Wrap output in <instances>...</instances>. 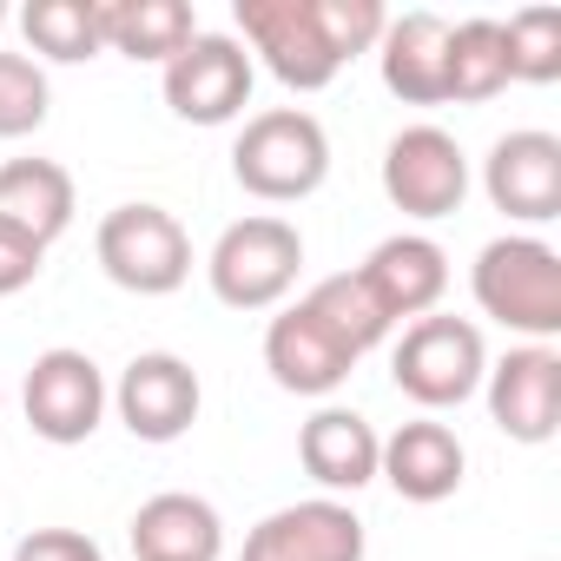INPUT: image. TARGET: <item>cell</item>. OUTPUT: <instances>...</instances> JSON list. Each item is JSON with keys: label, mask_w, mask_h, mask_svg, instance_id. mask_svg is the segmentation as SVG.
Masks as SVG:
<instances>
[{"label": "cell", "mask_w": 561, "mask_h": 561, "mask_svg": "<svg viewBox=\"0 0 561 561\" xmlns=\"http://www.w3.org/2000/svg\"><path fill=\"white\" fill-rule=\"evenodd\" d=\"M238 561H364V522L337 495L291 502V508H271L244 535Z\"/></svg>", "instance_id": "10"}, {"label": "cell", "mask_w": 561, "mask_h": 561, "mask_svg": "<svg viewBox=\"0 0 561 561\" xmlns=\"http://www.w3.org/2000/svg\"><path fill=\"white\" fill-rule=\"evenodd\" d=\"M133 554L139 561H218L225 554V522L205 495L165 489L152 502H139L133 515Z\"/></svg>", "instance_id": "18"}, {"label": "cell", "mask_w": 561, "mask_h": 561, "mask_svg": "<svg viewBox=\"0 0 561 561\" xmlns=\"http://www.w3.org/2000/svg\"><path fill=\"white\" fill-rule=\"evenodd\" d=\"M508 87L502 60V21H462L449 27V100H495Z\"/></svg>", "instance_id": "24"}, {"label": "cell", "mask_w": 561, "mask_h": 561, "mask_svg": "<svg viewBox=\"0 0 561 561\" xmlns=\"http://www.w3.org/2000/svg\"><path fill=\"white\" fill-rule=\"evenodd\" d=\"M231 172L251 198H271V205H291V198H311L331 172V139L318 126V113L305 106H271V113H251L238 146H231Z\"/></svg>", "instance_id": "2"}, {"label": "cell", "mask_w": 561, "mask_h": 561, "mask_svg": "<svg viewBox=\"0 0 561 561\" xmlns=\"http://www.w3.org/2000/svg\"><path fill=\"white\" fill-rule=\"evenodd\" d=\"M482 192L495 211L522 225L561 218V139L554 133H502L482 159Z\"/></svg>", "instance_id": "12"}, {"label": "cell", "mask_w": 561, "mask_h": 561, "mask_svg": "<svg viewBox=\"0 0 561 561\" xmlns=\"http://www.w3.org/2000/svg\"><path fill=\"white\" fill-rule=\"evenodd\" d=\"M351 364L357 357L305 305H291L285 318H271V331H264V370L277 377V390H291V397H331L351 377Z\"/></svg>", "instance_id": "16"}, {"label": "cell", "mask_w": 561, "mask_h": 561, "mask_svg": "<svg viewBox=\"0 0 561 561\" xmlns=\"http://www.w3.org/2000/svg\"><path fill=\"white\" fill-rule=\"evenodd\" d=\"M47 73L27 60V54H0V139H27L47 126Z\"/></svg>", "instance_id": "26"}, {"label": "cell", "mask_w": 561, "mask_h": 561, "mask_svg": "<svg viewBox=\"0 0 561 561\" xmlns=\"http://www.w3.org/2000/svg\"><path fill=\"white\" fill-rule=\"evenodd\" d=\"M0 27H8V8H0Z\"/></svg>", "instance_id": "30"}, {"label": "cell", "mask_w": 561, "mask_h": 561, "mask_svg": "<svg viewBox=\"0 0 561 561\" xmlns=\"http://www.w3.org/2000/svg\"><path fill=\"white\" fill-rule=\"evenodd\" d=\"M390 377H397V390L410 397V403H423V410H456V403H469L476 390H482V377H489V344H482V331L469 324V318H416L410 331H403V344H397V357H390Z\"/></svg>", "instance_id": "4"}, {"label": "cell", "mask_w": 561, "mask_h": 561, "mask_svg": "<svg viewBox=\"0 0 561 561\" xmlns=\"http://www.w3.org/2000/svg\"><path fill=\"white\" fill-rule=\"evenodd\" d=\"M21 403H27V423H34L41 443L73 449L106 416V377H100V364L87 351H41L34 370H27Z\"/></svg>", "instance_id": "9"}, {"label": "cell", "mask_w": 561, "mask_h": 561, "mask_svg": "<svg viewBox=\"0 0 561 561\" xmlns=\"http://www.w3.org/2000/svg\"><path fill=\"white\" fill-rule=\"evenodd\" d=\"M93 251H100V271L113 285L139 291V298H165L192 277V238L165 205H113L100 218Z\"/></svg>", "instance_id": "5"}, {"label": "cell", "mask_w": 561, "mask_h": 561, "mask_svg": "<svg viewBox=\"0 0 561 561\" xmlns=\"http://www.w3.org/2000/svg\"><path fill=\"white\" fill-rule=\"evenodd\" d=\"M383 192L410 218H449L469 198V159L443 126H403L383 152Z\"/></svg>", "instance_id": "7"}, {"label": "cell", "mask_w": 561, "mask_h": 561, "mask_svg": "<svg viewBox=\"0 0 561 561\" xmlns=\"http://www.w3.org/2000/svg\"><path fill=\"white\" fill-rule=\"evenodd\" d=\"M14 561H106V554H100V541L80 535V528H34V535L14 548Z\"/></svg>", "instance_id": "28"}, {"label": "cell", "mask_w": 561, "mask_h": 561, "mask_svg": "<svg viewBox=\"0 0 561 561\" xmlns=\"http://www.w3.org/2000/svg\"><path fill=\"white\" fill-rule=\"evenodd\" d=\"M21 27H27V47L47 54V60H60V67H80V60H93L106 47L100 0H27Z\"/></svg>", "instance_id": "23"}, {"label": "cell", "mask_w": 561, "mask_h": 561, "mask_svg": "<svg viewBox=\"0 0 561 561\" xmlns=\"http://www.w3.org/2000/svg\"><path fill=\"white\" fill-rule=\"evenodd\" d=\"M502 60H508V80H528V87L561 80V14L522 8L515 21H502Z\"/></svg>", "instance_id": "25"}, {"label": "cell", "mask_w": 561, "mask_h": 561, "mask_svg": "<svg viewBox=\"0 0 561 561\" xmlns=\"http://www.w3.org/2000/svg\"><path fill=\"white\" fill-rule=\"evenodd\" d=\"M41 244H27L21 231H8V225H0V298H14V291H27L34 285V277H41Z\"/></svg>", "instance_id": "29"}, {"label": "cell", "mask_w": 561, "mask_h": 561, "mask_svg": "<svg viewBox=\"0 0 561 561\" xmlns=\"http://www.w3.org/2000/svg\"><path fill=\"white\" fill-rule=\"evenodd\" d=\"M318 8V27H324V41H331V54L351 67L357 54H370L377 41H383V27H390V14H383V0H311Z\"/></svg>", "instance_id": "27"}, {"label": "cell", "mask_w": 561, "mask_h": 561, "mask_svg": "<svg viewBox=\"0 0 561 561\" xmlns=\"http://www.w3.org/2000/svg\"><path fill=\"white\" fill-rule=\"evenodd\" d=\"M205 271H211L218 305H231V311H271L277 298L298 285V271H305V238H298V225L257 211V218H238V225L218 231Z\"/></svg>", "instance_id": "3"}, {"label": "cell", "mask_w": 561, "mask_h": 561, "mask_svg": "<svg viewBox=\"0 0 561 561\" xmlns=\"http://www.w3.org/2000/svg\"><path fill=\"white\" fill-rule=\"evenodd\" d=\"M100 34L113 54L165 67L172 54L192 47L198 14H192V0H100Z\"/></svg>", "instance_id": "21"}, {"label": "cell", "mask_w": 561, "mask_h": 561, "mask_svg": "<svg viewBox=\"0 0 561 561\" xmlns=\"http://www.w3.org/2000/svg\"><path fill=\"white\" fill-rule=\"evenodd\" d=\"M238 34H244L238 47H251L291 93H318L344 73L311 0H238Z\"/></svg>", "instance_id": "6"}, {"label": "cell", "mask_w": 561, "mask_h": 561, "mask_svg": "<svg viewBox=\"0 0 561 561\" xmlns=\"http://www.w3.org/2000/svg\"><path fill=\"white\" fill-rule=\"evenodd\" d=\"M113 403H119V423H126L139 443H179V436L198 423L205 390H198V370H192L185 357H172V351H146V357L126 364Z\"/></svg>", "instance_id": "11"}, {"label": "cell", "mask_w": 561, "mask_h": 561, "mask_svg": "<svg viewBox=\"0 0 561 561\" xmlns=\"http://www.w3.org/2000/svg\"><path fill=\"white\" fill-rule=\"evenodd\" d=\"M298 456H305V476L331 495H357L364 482H377V456H383V436L357 416V410H318L298 436Z\"/></svg>", "instance_id": "19"}, {"label": "cell", "mask_w": 561, "mask_h": 561, "mask_svg": "<svg viewBox=\"0 0 561 561\" xmlns=\"http://www.w3.org/2000/svg\"><path fill=\"white\" fill-rule=\"evenodd\" d=\"M489 416L502 436L515 443H548L561 430V357L548 344H522L508 351L489 377Z\"/></svg>", "instance_id": "14"}, {"label": "cell", "mask_w": 561, "mask_h": 561, "mask_svg": "<svg viewBox=\"0 0 561 561\" xmlns=\"http://www.w3.org/2000/svg\"><path fill=\"white\" fill-rule=\"evenodd\" d=\"M305 311L351 351V357H364V351H377L383 337H390V318L377 311V298L364 291V277L357 271H337V277H324V285L305 298Z\"/></svg>", "instance_id": "22"}, {"label": "cell", "mask_w": 561, "mask_h": 561, "mask_svg": "<svg viewBox=\"0 0 561 561\" xmlns=\"http://www.w3.org/2000/svg\"><path fill=\"white\" fill-rule=\"evenodd\" d=\"M476 305L482 318L548 344L561 337V251L528 238V231H508V238H489L482 257H476Z\"/></svg>", "instance_id": "1"}, {"label": "cell", "mask_w": 561, "mask_h": 561, "mask_svg": "<svg viewBox=\"0 0 561 561\" xmlns=\"http://www.w3.org/2000/svg\"><path fill=\"white\" fill-rule=\"evenodd\" d=\"M462 443L449 423H403L397 436H383V456H377V476L403 495V502H449L462 489Z\"/></svg>", "instance_id": "17"}, {"label": "cell", "mask_w": 561, "mask_h": 561, "mask_svg": "<svg viewBox=\"0 0 561 561\" xmlns=\"http://www.w3.org/2000/svg\"><path fill=\"white\" fill-rule=\"evenodd\" d=\"M165 106L192 126L238 119L251 106V54L231 34H192V47L165 60Z\"/></svg>", "instance_id": "8"}, {"label": "cell", "mask_w": 561, "mask_h": 561, "mask_svg": "<svg viewBox=\"0 0 561 561\" xmlns=\"http://www.w3.org/2000/svg\"><path fill=\"white\" fill-rule=\"evenodd\" d=\"M357 277H364V291L377 298V311H383L390 324H403V318H430V311L443 305V291H449V257H443L436 238L397 231V238H383V244L357 264Z\"/></svg>", "instance_id": "13"}, {"label": "cell", "mask_w": 561, "mask_h": 561, "mask_svg": "<svg viewBox=\"0 0 561 561\" xmlns=\"http://www.w3.org/2000/svg\"><path fill=\"white\" fill-rule=\"evenodd\" d=\"M0 225L47 251L73 225V172L54 159H8L0 165Z\"/></svg>", "instance_id": "20"}, {"label": "cell", "mask_w": 561, "mask_h": 561, "mask_svg": "<svg viewBox=\"0 0 561 561\" xmlns=\"http://www.w3.org/2000/svg\"><path fill=\"white\" fill-rule=\"evenodd\" d=\"M377 60H383V87L403 100V106H443L449 100V21L416 8V14H397L377 41Z\"/></svg>", "instance_id": "15"}]
</instances>
